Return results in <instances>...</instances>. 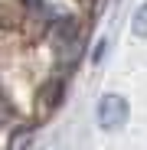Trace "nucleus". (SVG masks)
I'll use <instances>...</instances> for the list:
<instances>
[{"label":"nucleus","instance_id":"1","mask_svg":"<svg viewBox=\"0 0 147 150\" xmlns=\"http://www.w3.org/2000/svg\"><path fill=\"white\" fill-rule=\"evenodd\" d=\"M128 101L121 95H102L98 98V108H95V121H98V127L102 131H118V127H124L128 124Z\"/></svg>","mask_w":147,"mask_h":150},{"label":"nucleus","instance_id":"2","mask_svg":"<svg viewBox=\"0 0 147 150\" xmlns=\"http://www.w3.org/2000/svg\"><path fill=\"white\" fill-rule=\"evenodd\" d=\"M131 33H134L137 39H147V0L134 10V16H131Z\"/></svg>","mask_w":147,"mask_h":150},{"label":"nucleus","instance_id":"3","mask_svg":"<svg viewBox=\"0 0 147 150\" xmlns=\"http://www.w3.org/2000/svg\"><path fill=\"white\" fill-rule=\"evenodd\" d=\"M30 144H33V127H20L10 140V150H26Z\"/></svg>","mask_w":147,"mask_h":150},{"label":"nucleus","instance_id":"4","mask_svg":"<svg viewBox=\"0 0 147 150\" xmlns=\"http://www.w3.org/2000/svg\"><path fill=\"white\" fill-rule=\"evenodd\" d=\"M105 49H108V42L102 39V42H98V49H95V56H92V59H95V62H102V56H105Z\"/></svg>","mask_w":147,"mask_h":150},{"label":"nucleus","instance_id":"5","mask_svg":"<svg viewBox=\"0 0 147 150\" xmlns=\"http://www.w3.org/2000/svg\"><path fill=\"white\" fill-rule=\"evenodd\" d=\"M26 7H33V10H43V0H23Z\"/></svg>","mask_w":147,"mask_h":150}]
</instances>
